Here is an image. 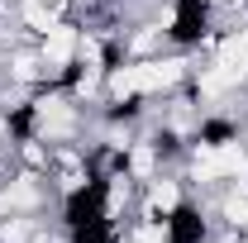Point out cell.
I'll use <instances>...</instances> for the list:
<instances>
[{
  "instance_id": "52a82bcc",
  "label": "cell",
  "mask_w": 248,
  "mask_h": 243,
  "mask_svg": "<svg viewBox=\"0 0 248 243\" xmlns=\"http://www.w3.org/2000/svg\"><path fill=\"white\" fill-rule=\"evenodd\" d=\"M153 205L157 210H172V205H177V186H167V182L153 186Z\"/></svg>"
},
{
  "instance_id": "8fae6325",
  "label": "cell",
  "mask_w": 248,
  "mask_h": 243,
  "mask_svg": "<svg viewBox=\"0 0 248 243\" xmlns=\"http://www.w3.org/2000/svg\"><path fill=\"white\" fill-rule=\"evenodd\" d=\"M134 243H162V229H143V234H139Z\"/></svg>"
},
{
  "instance_id": "7a4b0ae2",
  "label": "cell",
  "mask_w": 248,
  "mask_h": 243,
  "mask_svg": "<svg viewBox=\"0 0 248 243\" xmlns=\"http://www.w3.org/2000/svg\"><path fill=\"white\" fill-rule=\"evenodd\" d=\"M248 72V43H229L224 53H219V72H210L201 86L205 91H219V86H229V81H239Z\"/></svg>"
},
{
  "instance_id": "8992f818",
  "label": "cell",
  "mask_w": 248,
  "mask_h": 243,
  "mask_svg": "<svg viewBox=\"0 0 248 243\" xmlns=\"http://www.w3.org/2000/svg\"><path fill=\"white\" fill-rule=\"evenodd\" d=\"M24 19H29L33 29H43V33L53 29V19H48V10H43V5H38V0H29V5H24Z\"/></svg>"
},
{
  "instance_id": "277c9868",
  "label": "cell",
  "mask_w": 248,
  "mask_h": 243,
  "mask_svg": "<svg viewBox=\"0 0 248 243\" xmlns=\"http://www.w3.org/2000/svg\"><path fill=\"white\" fill-rule=\"evenodd\" d=\"M72 48H77L72 29H48V48H43V62H48V67H62V62L72 58Z\"/></svg>"
},
{
  "instance_id": "6da1fadb",
  "label": "cell",
  "mask_w": 248,
  "mask_h": 243,
  "mask_svg": "<svg viewBox=\"0 0 248 243\" xmlns=\"http://www.w3.org/2000/svg\"><path fill=\"white\" fill-rule=\"evenodd\" d=\"M177 76H182V62H143V67H124V72H115L110 91H115V95H129V91H162V86H172Z\"/></svg>"
},
{
  "instance_id": "ba28073f",
  "label": "cell",
  "mask_w": 248,
  "mask_h": 243,
  "mask_svg": "<svg viewBox=\"0 0 248 243\" xmlns=\"http://www.w3.org/2000/svg\"><path fill=\"white\" fill-rule=\"evenodd\" d=\"M33 72H38V62H33V58H19V62H15V76H24V81H29Z\"/></svg>"
},
{
  "instance_id": "30bf717a",
  "label": "cell",
  "mask_w": 248,
  "mask_h": 243,
  "mask_svg": "<svg viewBox=\"0 0 248 243\" xmlns=\"http://www.w3.org/2000/svg\"><path fill=\"white\" fill-rule=\"evenodd\" d=\"M148 167H153V152L139 148V152H134V172H148Z\"/></svg>"
},
{
  "instance_id": "5b68a950",
  "label": "cell",
  "mask_w": 248,
  "mask_h": 243,
  "mask_svg": "<svg viewBox=\"0 0 248 243\" xmlns=\"http://www.w3.org/2000/svg\"><path fill=\"white\" fill-rule=\"evenodd\" d=\"M38 124H43V134H67V129H72V110H67L62 100H43Z\"/></svg>"
},
{
  "instance_id": "9c48e42d",
  "label": "cell",
  "mask_w": 248,
  "mask_h": 243,
  "mask_svg": "<svg viewBox=\"0 0 248 243\" xmlns=\"http://www.w3.org/2000/svg\"><path fill=\"white\" fill-rule=\"evenodd\" d=\"M229 219H234V224H248V200H234V205H229Z\"/></svg>"
},
{
  "instance_id": "3957f363",
  "label": "cell",
  "mask_w": 248,
  "mask_h": 243,
  "mask_svg": "<svg viewBox=\"0 0 248 243\" xmlns=\"http://www.w3.org/2000/svg\"><path fill=\"white\" fill-rule=\"evenodd\" d=\"M201 172H205V177H219V172H239V177H248V172H244V148H239V143L205 148V152H201Z\"/></svg>"
}]
</instances>
